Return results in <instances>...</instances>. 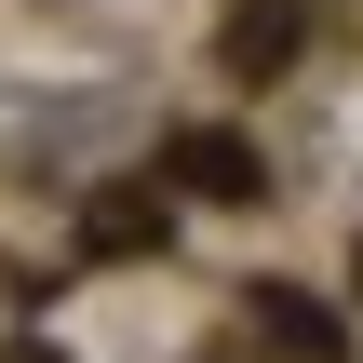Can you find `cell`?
I'll list each match as a JSON object with an SVG mask.
<instances>
[{
	"label": "cell",
	"instance_id": "6da1fadb",
	"mask_svg": "<svg viewBox=\"0 0 363 363\" xmlns=\"http://www.w3.org/2000/svg\"><path fill=\"white\" fill-rule=\"evenodd\" d=\"M175 175L216 189V202H256V148H242V135H175Z\"/></svg>",
	"mask_w": 363,
	"mask_h": 363
},
{
	"label": "cell",
	"instance_id": "7a4b0ae2",
	"mask_svg": "<svg viewBox=\"0 0 363 363\" xmlns=\"http://www.w3.org/2000/svg\"><path fill=\"white\" fill-rule=\"evenodd\" d=\"M283 54H296V13L283 0H242L229 13V67H283Z\"/></svg>",
	"mask_w": 363,
	"mask_h": 363
},
{
	"label": "cell",
	"instance_id": "3957f363",
	"mask_svg": "<svg viewBox=\"0 0 363 363\" xmlns=\"http://www.w3.org/2000/svg\"><path fill=\"white\" fill-rule=\"evenodd\" d=\"M162 242V202L148 189H108V216H94V256H148Z\"/></svg>",
	"mask_w": 363,
	"mask_h": 363
},
{
	"label": "cell",
	"instance_id": "277c9868",
	"mask_svg": "<svg viewBox=\"0 0 363 363\" xmlns=\"http://www.w3.org/2000/svg\"><path fill=\"white\" fill-rule=\"evenodd\" d=\"M256 323H269V337H283V350H296V363H323V350H337V323H323L310 296H283V283L256 296Z\"/></svg>",
	"mask_w": 363,
	"mask_h": 363
}]
</instances>
